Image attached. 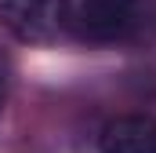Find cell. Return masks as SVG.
I'll return each mask as SVG.
<instances>
[{
  "instance_id": "1",
  "label": "cell",
  "mask_w": 156,
  "mask_h": 153,
  "mask_svg": "<svg viewBox=\"0 0 156 153\" xmlns=\"http://www.w3.org/2000/svg\"><path fill=\"white\" fill-rule=\"evenodd\" d=\"M73 0H0V26L22 44H55L69 33Z\"/></svg>"
},
{
  "instance_id": "2",
  "label": "cell",
  "mask_w": 156,
  "mask_h": 153,
  "mask_svg": "<svg viewBox=\"0 0 156 153\" xmlns=\"http://www.w3.org/2000/svg\"><path fill=\"white\" fill-rule=\"evenodd\" d=\"M138 26V0H73L69 33L83 44H120Z\"/></svg>"
},
{
  "instance_id": "3",
  "label": "cell",
  "mask_w": 156,
  "mask_h": 153,
  "mask_svg": "<svg viewBox=\"0 0 156 153\" xmlns=\"http://www.w3.org/2000/svg\"><path fill=\"white\" fill-rule=\"evenodd\" d=\"M98 150L102 153H156V120L138 113L109 120L98 135Z\"/></svg>"
},
{
  "instance_id": "4",
  "label": "cell",
  "mask_w": 156,
  "mask_h": 153,
  "mask_svg": "<svg viewBox=\"0 0 156 153\" xmlns=\"http://www.w3.org/2000/svg\"><path fill=\"white\" fill-rule=\"evenodd\" d=\"M0 110H4V76H0Z\"/></svg>"
}]
</instances>
